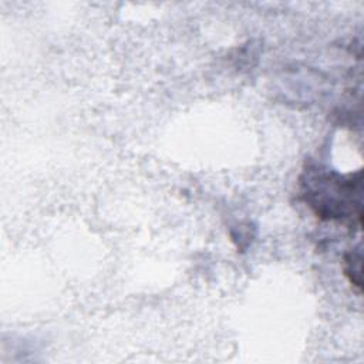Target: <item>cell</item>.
<instances>
[{
  "label": "cell",
  "instance_id": "obj_2",
  "mask_svg": "<svg viewBox=\"0 0 364 364\" xmlns=\"http://www.w3.org/2000/svg\"><path fill=\"white\" fill-rule=\"evenodd\" d=\"M361 262L363 253L360 245L346 252L343 256V273L348 283L355 289L357 294L361 293Z\"/></svg>",
  "mask_w": 364,
  "mask_h": 364
},
{
  "label": "cell",
  "instance_id": "obj_1",
  "mask_svg": "<svg viewBox=\"0 0 364 364\" xmlns=\"http://www.w3.org/2000/svg\"><path fill=\"white\" fill-rule=\"evenodd\" d=\"M299 189L301 200L321 222H337L360 229L363 222L361 171L340 173L317 164H306Z\"/></svg>",
  "mask_w": 364,
  "mask_h": 364
}]
</instances>
